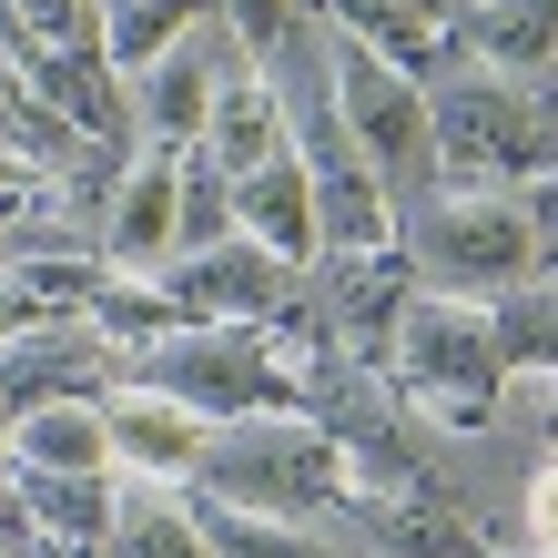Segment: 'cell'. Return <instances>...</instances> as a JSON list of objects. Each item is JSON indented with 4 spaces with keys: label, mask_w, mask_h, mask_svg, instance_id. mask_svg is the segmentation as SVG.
<instances>
[{
    "label": "cell",
    "mask_w": 558,
    "mask_h": 558,
    "mask_svg": "<svg viewBox=\"0 0 558 558\" xmlns=\"http://www.w3.org/2000/svg\"><path fill=\"white\" fill-rule=\"evenodd\" d=\"M102 416H112V468H122V477H173V487L204 477L214 416H193L183 397H153V386L122 376L112 397H102Z\"/></svg>",
    "instance_id": "obj_12"
},
{
    "label": "cell",
    "mask_w": 558,
    "mask_h": 558,
    "mask_svg": "<svg viewBox=\"0 0 558 558\" xmlns=\"http://www.w3.org/2000/svg\"><path fill=\"white\" fill-rule=\"evenodd\" d=\"M518 204H529V234H538V275H558V173H529Z\"/></svg>",
    "instance_id": "obj_27"
},
{
    "label": "cell",
    "mask_w": 558,
    "mask_h": 558,
    "mask_svg": "<svg viewBox=\"0 0 558 558\" xmlns=\"http://www.w3.org/2000/svg\"><path fill=\"white\" fill-rule=\"evenodd\" d=\"M426 122H437V173L447 183H529L538 133H529V82L487 72V61H447L426 82Z\"/></svg>",
    "instance_id": "obj_5"
},
{
    "label": "cell",
    "mask_w": 558,
    "mask_h": 558,
    "mask_svg": "<svg viewBox=\"0 0 558 558\" xmlns=\"http://www.w3.org/2000/svg\"><path fill=\"white\" fill-rule=\"evenodd\" d=\"M162 284H173V305L193 325H275L294 294H305V265H284L275 244L234 234V244H214V254H183Z\"/></svg>",
    "instance_id": "obj_10"
},
{
    "label": "cell",
    "mask_w": 558,
    "mask_h": 558,
    "mask_svg": "<svg viewBox=\"0 0 558 558\" xmlns=\"http://www.w3.org/2000/svg\"><path fill=\"white\" fill-rule=\"evenodd\" d=\"M426 11H457V0H426Z\"/></svg>",
    "instance_id": "obj_30"
},
{
    "label": "cell",
    "mask_w": 558,
    "mask_h": 558,
    "mask_svg": "<svg viewBox=\"0 0 558 558\" xmlns=\"http://www.w3.org/2000/svg\"><path fill=\"white\" fill-rule=\"evenodd\" d=\"M102 558H223L204 508H193V487L173 477H122V508H112V538Z\"/></svg>",
    "instance_id": "obj_14"
},
{
    "label": "cell",
    "mask_w": 558,
    "mask_h": 558,
    "mask_svg": "<svg viewBox=\"0 0 558 558\" xmlns=\"http://www.w3.org/2000/svg\"><path fill=\"white\" fill-rule=\"evenodd\" d=\"M487 325H498V366L508 376H558V275H529L518 294H498Z\"/></svg>",
    "instance_id": "obj_23"
},
{
    "label": "cell",
    "mask_w": 558,
    "mask_h": 558,
    "mask_svg": "<svg viewBox=\"0 0 558 558\" xmlns=\"http://www.w3.org/2000/svg\"><path fill=\"white\" fill-rule=\"evenodd\" d=\"M457 51L487 61V72H518V82L558 72V0H468L457 11Z\"/></svg>",
    "instance_id": "obj_15"
},
{
    "label": "cell",
    "mask_w": 558,
    "mask_h": 558,
    "mask_svg": "<svg viewBox=\"0 0 558 558\" xmlns=\"http://www.w3.org/2000/svg\"><path fill=\"white\" fill-rule=\"evenodd\" d=\"M21 31L41 51H102V21H112V0H11Z\"/></svg>",
    "instance_id": "obj_25"
},
{
    "label": "cell",
    "mask_w": 558,
    "mask_h": 558,
    "mask_svg": "<svg viewBox=\"0 0 558 558\" xmlns=\"http://www.w3.org/2000/svg\"><path fill=\"white\" fill-rule=\"evenodd\" d=\"M214 11H223V21H234V31H244V41H254V51H275V41H284V31H294V21H305V0H214Z\"/></svg>",
    "instance_id": "obj_26"
},
{
    "label": "cell",
    "mask_w": 558,
    "mask_h": 558,
    "mask_svg": "<svg viewBox=\"0 0 558 558\" xmlns=\"http://www.w3.org/2000/svg\"><path fill=\"white\" fill-rule=\"evenodd\" d=\"M234 234L275 244L284 265H315V173H305V153H275L265 173L234 183Z\"/></svg>",
    "instance_id": "obj_16"
},
{
    "label": "cell",
    "mask_w": 558,
    "mask_h": 558,
    "mask_svg": "<svg viewBox=\"0 0 558 558\" xmlns=\"http://www.w3.org/2000/svg\"><path fill=\"white\" fill-rule=\"evenodd\" d=\"M397 244L426 294H468V305H498L538 275V234L518 183H437L426 204L397 214Z\"/></svg>",
    "instance_id": "obj_2"
},
{
    "label": "cell",
    "mask_w": 558,
    "mask_h": 558,
    "mask_svg": "<svg viewBox=\"0 0 558 558\" xmlns=\"http://www.w3.org/2000/svg\"><path fill=\"white\" fill-rule=\"evenodd\" d=\"M386 386L397 397H457V407H498V325H487V305H468V294H426L397 315V345H386Z\"/></svg>",
    "instance_id": "obj_7"
},
{
    "label": "cell",
    "mask_w": 558,
    "mask_h": 558,
    "mask_svg": "<svg viewBox=\"0 0 558 558\" xmlns=\"http://www.w3.org/2000/svg\"><path fill=\"white\" fill-rule=\"evenodd\" d=\"M457 11H468V0H457Z\"/></svg>",
    "instance_id": "obj_32"
},
{
    "label": "cell",
    "mask_w": 558,
    "mask_h": 558,
    "mask_svg": "<svg viewBox=\"0 0 558 558\" xmlns=\"http://www.w3.org/2000/svg\"><path fill=\"white\" fill-rule=\"evenodd\" d=\"M234 72H265V51H254L244 31L214 11L204 31H193V41H173V51L153 61V72H133V82H122L133 143H143V153H193V143L214 133V102H223V82H234Z\"/></svg>",
    "instance_id": "obj_6"
},
{
    "label": "cell",
    "mask_w": 558,
    "mask_h": 558,
    "mask_svg": "<svg viewBox=\"0 0 558 558\" xmlns=\"http://www.w3.org/2000/svg\"><path fill=\"white\" fill-rule=\"evenodd\" d=\"M11 487H21V508L41 518V538H51L61 558H102L112 508H122V477H51V468H11Z\"/></svg>",
    "instance_id": "obj_18"
},
{
    "label": "cell",
    "mask_w": 558,
    "mask_h": 558,
    "mask_svg": "<svg viewBox=\"0 0 558 558\" xmlns=\"http://www.w3.org/2000/svg\"><path fill=\"white\" fill-rule=\"evenodd\" d=\"M204 21H214V0H112V21H102V61L133 82V72H153L173 41H193Z\"/></svg>",
    "instance_id": "obj_21"
},
{
    "label": "cell",
    "mask_w": 558,
    "mask_h": 558,
    "mask_svg": "<svg viewBox=\"0 0 558 558\" xmlns=\"http://www.w3.org/2000/svg\"><path fill=\"white\" fill-rule=\"evenodd\" d=\"M122 376H133V355L92 336V315H51L41 336L0 345V437H11L21 416L61 407V397H112Z\"/></svg>",
    "instance_id": "obj_9"
},
{
    "label": "cell",
    "mask_w": 558,
    "mask_h": 558,
    "mask_svg": "<svg viewBox=\"0 0 558 558\" xmlns=\"http://www.w3.org/2000/svg\"><path fill=\"white\" fill-rule=\"evenodd\" d=\"M204 153H214L234 183H244V173H265L275 153H294V143H284V102H275V82H265V72H234V82H223Z\"/></svg>",
    "instance_id": "obj_19"
},
{
    "label": "cell",
    "mask_w": 558,
    "mask_h": 558,
    "mask_svg": "<svg viewBox=\"0 0 558 558\" xmlns=\"http://www.w3.org/2000/svg\"><path fill=\"white\" fill-rule=\"evenodd\" d=\"M305 294H315V315H325V336H336V355H355V366L386 376L397 315L416 305V265H407V244H376V254H315V265H305Z\"/></svg>",
    "instance_id": "obj_8"
},
{
    "label": "cell",
    "mask_w": 558,
    "mask_h": 558,
    "mask_svg": "<svg viewBox=\"0 0 558 558\" xmlns=\"http://www.w3.org/2000/svg\"><path fill=\"white\" fill-rule=\"evenodd\" d=\"M214 244H234V173L193 143L183 153V254H214ZM173 254V265H183Z\"/></svg>",
    "instance_id": "obj_24"
},
{
    "label": "cell",
    "mask_w": 558,
    "mask_h": 558,
    "mask_svg": "<svg viewBox=\"0 0 558 558\" xmlns=\"http://www.w3.org/2000/svg\"><path fill=\"white\" fill-rule=\"evenodd\" d=\"M21 112H31V92H21V72H11V61H0V133H11Z\"/></svg>",
    "instance_id": "obj_29"
},
{
    "label": "cell",
    "mask_w": 558,
    "mask_h": 558,
    "mask_svg": "<svg viewBox=\"0 0 558 558\" xmlns=\"http://www.w3.org/2000/svg\"><path fill=\"white\" fill-rule=\"evenodd\" d=\"M21 92H31V112L72 122V133H92V143L143 153L133 143V112H122V72H112L102 51H31L21 61Z\"/></svg>",
    "instance_id": "obj_13"
},
{
    "label": "cell",
    "mask_w": 558,
    "mask_h": 558,
    "mask_svg": "<svg viewBox=\"0 0 558 558\" xmlns=\"http://www.w3.org/2000/svg\"><path fill=\"white\" fill-rule=\"evenodd\" d=\"M11 468H51V477H122L112 468V416L102 397H61L41 416L11 426Z\"/></svg>",
    "instance_id": "obj_17"
},
{
    "label": "cell",
    "mask_w": 558,
    "mask_h": 558,
    "mask_svg": "<svg viewBox=\"0 0 558 558\" xmlns=\"http://www.w3.org/2000/svg\"><path fill=\"white\" fill-rule=\"evenodd\" d=\"M548 468H558V437H548Z\"/></svg>",
    "instance_id": "obj_31"
},
{
    "label": "cell",
    "mask_w": 558,
    "mask_h": 558,
    "mask_svg": "<svg viewBox=\"0 0 558 558\" xmlns=\"http://www.w3.org/2000/svg\"><path fill=\"white\" fill-rule=\"evenodd\" d=\"M397 244V204L376 173H315V254H376Z\"/></svg>",
    "instance_id": "obj_20"
},
{
    "label": "cell",
    "mask_w": 558,
    "mask_h": 558,
    "mask_svg": "<svg viewBox=\"0 0 558 558\" xmlns=\"http://www.w3.org/2000/svg\"><path fill=\"white\" fill-rule=\"evenodd\" d=\"M92 336L102 345H122V355H143V345H162V336H183V305H173V284H153V275H102V294H92Z\"/></svg>",
    "instance_id": "obj_22"
},
{
    "label": "cell",
    "mask_w": 558,
    "mask_h": 558,
    "mask_svg": "<svg viewBox=\"0 0 558 558\" xmlns=\"http://www.w3.org/2000/svg\"><path fill=\"white\" fill-rule=\"evenodd\" d=\"M193 498L254 508V518H294V529H336V508L355 498V457L325 437L315 416H234V426H214Z\"/></svg>",
    "instance_id": "obj_1"
},
{
    "label": "cell",
    "mask_w": 558,
    "mask_h": 558,
    "mask_svg": "<svg viewBox=\"0 0 558 558\" xmlns=\"http://www.w3.org/2000/svg\"><path fill=\"white\" fill-rule=\"evenodd\" d=\"M0 558H11V548H0Z\"/></svg>",
    "instance_id": "obj_33"
},
{
    "label": "cell",
    "mask_w": 558,
    "mask_h": 558,
    "mask_svg": "<svg viewBox=\"0 0 558 558\" xmlns=\"http://www.w3.org/2000/svg\"><path fill=\"white\" fill-rule=\"evenodd\" d=\"M61 305H41V294H31L21 275H0V345H21V336H41Z\"/></svg>",
    "instance_id": "obj_28"
},
{
    "label": "cell",
    "mask_w": 558,
    "mask_h": 558,
    "mask_svg": "<svg viewBox=\"0 0 558 558\" xmlns=\"http://www.w3.org/2000/svg\"><path fill=\"white\" fill-rule=\"evenodd\" d=\"M336 102H345V143L355 162L386 183V204H426L447 173H437V122H426V82L397 72V61H376V51H355L345 31H336Z\"/></svg>",
    "instance_id": "obj_4"
},
{
    "label": "cell",
    "mask_w": 558,
    "mask_h": 558,
    "mask_svg": "<svg viewBox=\"0 0 558 558\" xmlns=\"http://www.w3.org/2000/svg\"><path fill=\"white\" fill-rule=\"evenodd\" d=\"M133 386L183 397L193 416L234 426V416H305V366L275 325H183L133 355Z\"/></svg>",
    "instance_id": "obj_3"
},
{
    "label": "cell",
    "mask_w": 558,
    "mask_h": 558,
    "mask_svg": "<svg viewBox=\"0 0 558 558\" xmlns=\"http://www.w3.org/2000/svg\"><path fill=\"white\" fill-rule=\"evenodd\" d=\"M173 254H183V153H133V173L112 193V223H102V265L162 284Z\"/></svg>",
    "instance_id": "obj_11"
}]
</instances>
